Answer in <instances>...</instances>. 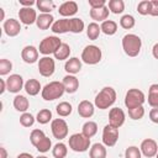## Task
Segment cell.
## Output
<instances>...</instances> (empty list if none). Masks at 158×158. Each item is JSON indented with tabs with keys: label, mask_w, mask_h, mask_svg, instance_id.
Here are the masks:
<instances>
[{
	"label": "cell",
	"mask_w": 158,
	"mask_h": 158,
	"mask_svg": "<svg viewBox=\"0 0 158 158\" xmlns=\"http://www.w3.org/2000/svg\"><path fill=\"white\" fill-rule=\"evenodd\" d=\"M115 101H116V91H115V89L111 88V86H105L95 96L94 105L100 110H106L110 106H112Z\"/></svg>",
	"instance_id": "1"
},
{
	"label": "cell",
	"mask_w": 158,
	"mask_h": 158,
	"mask_svg": "<svg viewBox=\"0 0 158 158\" xmlns=\"http://www.w3.org/2000/svg\"><path fill=\"white\" fill-rule=\"evenodd\" d=\"M122 48L128 57H137L142 48V40L135 33H127L122 37Z\"/></svg>",
	"instance_id": "2"
},
{
	"label": "cell",
	"mask_w": 158,
	"mask_h": 158,
	"mask_svg": "<svg viewBox=\"0 0 158 158\" xmlns=\"http://www.w3.org/2000/svg\"><path fill=\"white\" fill-rule=\"evenodd\" d=\"M68 153V148L63 142H58L52 148V154L54 158H65Z\"/></svg>",
	"instance_id": "34"
},
{
	"label": "cell",
	"mask_w": 158,
	"mask_h": 158,
	"mask_svg": "<svg viewBox=\"0 0 158 158\" xmlns=\"http://www.w3.org/2000/svg\"><path fill=\"white\" fill-rule=\"evenodd\" d=\"M2 28H4V32L9 37H15V36H17L21 32V25L15 19H7V20H5L4 21V25H2Z\"/></svg>",
	"instance_id": "15"
},
{
	"label": "cell",
	"mask_w": 158,
	"mask_h": 158,
	"mask_svg": "<svg viewBox=\"0 0 158 158\" xmlns=\"http://www.w3.org/2000/svg\"><path fill=\"white\" fill-rule=\"evenodd\" d=\"M51 148H52V141H51L47 136L36 146V149H37L38 152H41V153H46V152H48Z\"/></svg>",
	"instance_id": "43"
},
{
	"label": "cell",
	"mask_w": 158,
	"mask_h": 158,
	"mask_svg": "<svg viewBox=\"0 0 158 158\" xmlns=\"http://www.w3.org/2000/svg\"><path fill=\"white\" fill-rule=\"evenodd\" d=\"M14 107L17 110V111H20V112H26L27 111V109H28V106H30V102H28V99L26 98V96H23V95H16L15 98H14Z\"/></svg>",
	"instance_id": "26"
},
{
	"label": "cell",
	"mask_w": 158,
	"mask_h": 158,
	"mask_svg": "<svg viewBox=\"0 0 158 158\" xmlns=\"http://www.w3.org/2000/svg\"><path fill=\"white\" fill-rule=\"evenodd\" d=\"M36 121L41 125H46L49 121H52V111L48 109H42L38 111L37 116H36Z\"/></svg>",
	"instance_id": "37"
},
{
	"label": "cell",
	"mask_w": 158,
	"mask_h": 158,
	"mask_svg": "<svg viewBox=\"0 0 158 158\" xmlns=\"http://www.w3.org/2000/svg\"><path fill=\"white\" fill-rule=\"evenodd\" d=\"M107 7L112 14L118 15V14H122L125 10V2L123 0H110L107 4Z\"/></svg>",
	"instance_id": "35"
},
{
	"label": "cell",
	"mask_w": 158,
	"mask_h": 158,
	"mask_svg": "<svg viewBox=\"0 0 158 158\" xmlns=\"http://www.w3.org/2000/svg\"><path fill=\"white\" fill-rule=\"evenodd\" d=\"M118 141V128L106 125L102 130V144L106 147H114Z\"/></svg>",
	"instance_id": "10"
},
{
	"label": "cell",
	"mask_w": 158,
	"mask_h": 158,
	"mask_svg": "<svg viewBox=\"0 0 158 158\" xmlns=\"http://www.w3.org/2000/svg\"><path fill=\"white\" fill-rule=\"evenodd\" d=\"M148 105L158 107V84H152L148 89Z\"/></svg>",
	"instance_id": "31"
},
{
	"label": "cell",
	"mask_w": 158,
	"mask_h": 158,
	"mask_svg": "<svg viewBox=\"0 0 158 158\" xmlns=\"http://www.w3.org/2000/svg\"><path fill=\"white\" fill-rule=\"evenodd\" d=\"M125 120H126V115L122 109L112 107L109 111V125H111L116 128H120L125 123Z\"/></svg>",
	"instance_id": "11"
},
{
	"label": "cell",
	"mask_w": 158,
	"mask_h": 158,
	"mask_svg": "<svg viewBox=\"0 0 158 158\" xmlns=\"http://www.w3.org/2000/svg\"><path fill=\"white\" fill-rule=\"evenodd\" d=\"M36 158H48V157H46V156H38V157H36Z\"/></svg>",
	"instance_id": "55"
},
{
	"label": "cell",
	"mask_w": 158,
	"mask_h": 158,
	"mask_svg": "<svg viewBox=\"0 0 158 158\" xmlns=\"http://www.w3.org/2000/svg\"><path fill=\"white\" fill-rule=\"evenodd\" d=\"M53 56H54V58L58 59V60L68 59L69 56H70V47H69V44L63 42V43L59 46V48L56 51V53H54Z\"/></svg>",
	"instance_id": "30"
},
{
	"label": "cell",
	"mask_w": 158,
	"mask_h": 158,
	"mask_svg": "<svg viewBox=\"0 0 158 158\" xmlns=\"http://www.w3.org/2000/svg\"><path fill=\"white\" fill-rule=\"evenodd\" d=\"M0 85H1L0 94H4V91L6 90V80H5V79H0Z\"/></svg>",
	"instance_id": "52"
},
{
	"label": "cell",
	"mask_w": 158,
	"mask_h": 158,
	"mask_svg": "<svg viewBox=\"0 0 158 158\" xmlns=\"http://www.w3.org/2000/svg\"><path fill=\"white\" fill-rule=\"evenodd\" d=\"M6 80V90L10 91V93H19L23 86H25V83H23V78L20 75V74H11Z\"/></svg>",
	"instance_id": "12"
},
{
	"label": "cell",
	"mask_w": 158,
	"mask_h": 158,
	"mask_svg": "<svg viewBox=\"0 0 158 158\" xmlns=\"http://www.w3.org/2000/svg\"><path fill=\"white\" fill-rule=\"evenodd\" d=\"M109 12H110L109 7L107 6H104V7H99V9H91L90 12H89V15L94 20V22H96V21L104 22L109 17Z\"/></svg>",
	"instance_id": "22"
},
{
	"label": "cell",
	"mask_w": 158,
	"mask_h": 158,
	"mask_svg": "<svg viewBox=\"0 0 158 158\" xmlns=\"http://www.w3.org/2000/svg\"><path fill=\"white\" fill-rule=\"evenodd\" d=\"M64 93H65V89H64L63 83L58 80H53L42 88L41 95H42V99H44L46 101H53L56 99L62 98Z\"/></svg>",
	"instance_id": "3"
},
{
	"label": "cell",
	"mask_w": 158,
	"mask_h": 158,
	"mask_svg": "<svg viewBox=\"0 0 158 158\" xmlns=\"http://www.w3.org/2000/svg\"><path fill=\"white\" fill-rule=\"evenodd\" d=\"M1 11V20H4V9H0Z\"/></svg>",
	"instance_id": "54"
},
{
	"label": "cell",
	"mask_w": 158,
	"mask_h": 158,
	"mask_svg": "<svg viewBox=\"0 0 158 158\" xmlns=\"http://www.w3.org/2000/svg\"><path fill=\"white\" fill-rule=\"evenodd\" d=\"M141 149L136 146H130L125 151V158H141Z\"/></svg>",
	"instance_id": "44"
},
{
	"label": "cell",
	"mask_w": 158,
	"mask_h": 158,
	"mask_svg": "<svg viewBox=\"0 0 158 158\" xmlns=\"http://www.w3.org/2000/svg\"><path fill=\"white\" fill-rule=\"evenodd\" d=\"M72 110H73L72 104H69L68 101H62V102H59V104L56 106V111H57V114H58L60 117H67V116H69V115L72 114Z\"/></svg>",
	"instance_id": "33"
},
{
	"label": "cell",
	"mask_w": 158,
	"mask_h": 158,
	"mask_svg": "<svg viewBox=\"0 0 158 158\" xmlns=\"http://www.w3.org/2000/svg\"><path fill=\"white\" fill-rule=\"evenodd\" d=\"M20 5H22V7H31L32 5L36 4L35 0H19Z\"/></svg>",
	"instance_id": "49"
},
{
	"label": "cell",
	"mask_w": 158,
	"mask_h": 158,
	"mask_svg": "<svg viewBox=\"0 0 158 158\" xmlns=\"http://www.w3.org/2000/svg\"><path fill=\"white\" fill-rule=\"evenodd\" d=\"M101 57H102V52L101 49L95 46V44H89L86 46L83 52H81V60L85 63V64H90V65H94V64H98L100 60H101Z\"/></svg>",
	"instance_id": "7"
},
{
	"label": "cell",
	"mask_w": 158,
	"mask_h": 158,
	"mask_svg": "<svg viewBox=\"0 0 158 158\" xmlns=\"http://www.w3.org/2000/svg\"><path fill=\"white\" fill-rule=\"evenodd\" d=\"M151 16H158V0H151Z\"/></svg>",
	"instance_id": "47"
},
{
	"label": "cell",
	"mask_w": 158,
	"mask_h": 158,
	"mask_svg": "<svg viewBox=\"0 0 158 158\" xmlns=\"http://www.w3.org/2000/svg\"><path fill=\"white\" fill-rule=\"evenodd\" d=\"M58 12L64 19L65 17H69V16H73V15H75L78 12V4L75 1H65V2H63L59 6Z\"/></svg>",
	"instance_id": "17"
},
{
	"label": "cell",
	"mask_w": 158,
	"mask_h": 158,
	"mask_svg": "<svg viewBox=\"0 0 158 158\" xmlns=\"http://www.w3.org/2000/svg\"><path fill=\"white\" fill-rule=\"evenodd\" d=\"M141 153L147 157V158H152V157H156L157 156V152H158V144L154 139L152 138H146L142 141L141 143Z\"/></svg>",
	"instance_id": "13"
},
{
	"label": "cell",
	"mask_w": 158,
	"mask_h": 158,
	"mask_svg": "<svg viewBox=\"0 0 158 158\" xmlns=\"http://www.w3.org/2000/svg\"><path fill=\"white\" fill-rule=\"evenodd\" d=\"M54 23V17L52 14H41L37 17L36 25L40 30H48Z\"/></svg>",
	"instance_id": "23"
},
{
	"label": "cell",
	"mask_w": 158,
	"mask_h": 158,
	"mask_svg": "<svg viewBox=\"0 0 158 158\" xmlns=\"http://www.w3.org/2000/svg\"><path fill=\"white\" fill-rule=\"evenodd\" d=\"M16 158H36V157H33L31 153H27V152H23V153H20Z\"/></svg>",
	"instance_id": "50"
},
{
	"label": "cell",
	"mask_w": 158,
	"mask_h": 158,
	"mask_svg": "<svg viewBox=\"0 0 158 158\" xmlns=\"http://www.w3.org/2000/svg\"><path fill=\"white\" fill-rule=\"evenodd\" d=\"M25 91L30 95V96H35L40 93V90L42 91V88H41V83L37 80V79H28L26 83H25V86H23Z\"/></svg>",
	"instance_id": "25"
},
{
	"label": "cell",
	"mask_w": 158,
	"mask_h": 158,
	"mask_svg": "<svg viewBox=\"0 0 158 158\" xmlns=\"http://www.w3.org/2000/svg\"><path fill=\"white\" fill-rule=\"evenodd\" d=\"M37 14H36V10L32 9V7H21L20 11H19V19H20V22L23 23V25H32V23H36L37 21Z\"/></svg>",
	"instance_id": "14"
},
{
	"label": "cell",
	"mask_w": 158,
	"mask_h": 158,
	"mask_svg": "<svg viewBox=\"0 0 158 158\" xmlns=\"http://www.w3.org/2000/svg\"><path fill=\"white\" fill-rule=\"evenodd\" d=\"M54 70H56V63L51 56H43L42 58L38 59V72L42 77L49 78L53 75Z\"/></svg>",
	"instance_id": "8"
},
{
	"label": "cell",
	"mask_w": 158,
	"mask_h": 158,
	"mask_svg": "<svg viewBox=\"0 0 158 158\" xmlns=\"http://www.w3.org/2000/svg\"><path fill=\"white\" fill-rule=\"evenodd\" d=\"M89 6L91 9H99V7H104L106 6V1L105 0H89Z\"/></svg>",
	"instance_id": "46"
},
{
	"label": "cell",
	"mask_w": 158,
	"mask_h": 158,
	"mask_svg": "<svg viewBox=\"0 0 158 158\" xmlns=\"http://www.w3.org/2000/svg\"><path fill=\"white\" fill-rule=\"evenodd\" d=\"M12 69V63L11 60L6 59V58H2L0 59V75H6L11 72Z\"/></svg>",
	"instance_id": "45"
},
{
	"label": "cell",
	"mask_w": 158,
	"mask_h": 158,
	"mask_svg": "<svg viewBox=\"0 0 158 158\" xmlns=\"http://www.w3.org/2000/svg\"><path fill=\"white\" fill-rule=\"evenodd\" d=\"M156 157H157V158H158V152H157V156H156Z\"/></svg>",
	"instance_id": "56"
},
{
	"label": "cell",
	"mask_w": 158,
	"mask_h": 158,
	"mask_svg": "<svg viewBox=\"0 0 158 158\" xmlns=\"http://www.w3.org/2000/svg\"><path fill=\"white\" fill-rule=\"evenodd\" d=\"M36 5L42 14H51L56 9V4L52 0H38L36 1Z\"/></svg>",
	"instance_id": "28"
},
{
	"label": "cell",
	"mask_w": 158,
	"mask_h": 158,
	"mask_svg": "<svg viewBox=\"0 0 158 158\" xmlns=\"http://www.w3.org/2000/svg\"><path fill=\"white\" fill-rule=\"evenodd\" d=\"M69 148L74 152H86L90 148V138L85 137L83 133H74L68 138Z\"/></svg>",
	"instance_id": "4"
},
{
	"label": "cell",
	"mask_w": 158,
	"mask_h": 158,
	"mask_svg": "<svg viewBox=\"0 0 158 158\" xmlns=\"http://www.w3.org/2000/svg\"><path fill=\"white\" fill-rule=\"evenodd\" d=\"M152 54L156 59H158V43H156L153 47H152Z\"/></svg>",
	"instance_id": "51"
},
{
	"label": "cell",
	"mask_w": 158,
	"mask_h": 158,
	"mask_svg": "<svg viewBox=\"0 0 158 158\" xmlns=\"http://www.w3.org/2000/svg\"><path fill=\"white\" fill-rule=\"evenodd\" d=\"M51 131L53 137L60 141L68 136V125L63 118H54L51 122Z\"/></svg>",
	"instance_id": "9"
},
{
	"label": "cell",
	"mask_w": 158,
	"mask_h": 158,
	"mask_svg": "<svg viewBox=\"0 0 158 158\" xmlns=\"http://www.w3.org/2000/svg\"><path fill=\"white\" fill-rule=\"evenodd\" d=\"M101 32V28L99 26V23L96 22H90L86 27V36L89 37V40L91 41H95L99 38V35Z\"/></svg>",
	"instance_id": "32"
},
{
	"label": "cell",
	"mask_w": 158,
	"mask_h": 158,
	"mask_svg": "<svg viewBox=\"0 0 158 158\" xmlns=\"http://www.w3.org/2000/svg\"><path fill=\"white\" fill-rule=\"evenodd\" d=\"M94 111H95L94 104L90 102L89 100H81L78 105V114L84 118H90L94 115Z\"/></svg>",
	"instance_id": "19"
},
{
	"label": "cell",
	"mask_w": 158,
	"mask_h": 158,
	"mask_svg": "<svg viewBox=\"0 0 158 158\" xmlns=\"http://www.w3.org/2000/svg\"><path fill=\"white\" fill-rule=\"evenodd\" d=\"M128 116L132 120H141L144 116V109H143V106H137V107L130 109L128 110Z\"/></svg>",
	"instance_id": "42"
},
{
	"label": "cell",
	"mask_w": 158,
	"mask_h": 158,
	"mask_svg": "<svg viewBox=\"0 0 158 158\" xmlns=\"http://www.w3.org/2000/svg\"><path fill=\"white\" fill-rule=\"evenodd\" d=\"M144 101H146V96H144L143 91L139 89H136V88L128 89V91L125 95V105L128 110L137 107V106H142L144 104Z\"/></svg>",
	"instance_id": "6"
},
{
	"label": "cell",
	"mask_w": 158,
	"mask_h": 158,
	"mask_svg": "<svg viewBox=\"0 0 158 158\" xmlns=\"http://www.w3.org/2000/svg\"><path fill=\"white\" fill-rule=\"evenodd\" d=\"M63 85H64V89H65V93L68 94H74L78 89H79V80L75 75H65L62 80Z\"/></svg>",
	"instance_id": "18"
},
{
	"label": "cell",
	"mask_w": 158,
	"mask_h": 158,
	"mask_svg": "<svg viewBox=\"0 0 158 158\" xmlns=\"http://www.w3.org/2000/svg\"><path fill=\"white\" fill-rule=\"evenodd\" d=\"M100 28H101V32H104L105 35L112 36L117 31V23L115 21H112V20H106V21L101 22Z\"/></svg>",
	"instance_id": "29"
},
{
	"label": "cell",
	"mask_w": 158,
	"mask_h": 158,
	"mask_svg": "<svg viewBox=\"0 0 158 158\" xmlns=\"http://www.w3.org/2000/svg\"><path fill=\"white\" fill-rule=\"evenodd\" d=\"M96 132H98V123L94 121H86L81 127V133L88 138L94 137Z\"/></svg>",
	"instance_id": "27"
},
{
	"label": "cell",
	"mask_w": 158,
	"mask_h": 158,
	"mask_svg": "<svg viewBox=\"0 0 158 158\" xmlns=\"http://www.w3.org/2000/svg\"><path fill=\"white\" fill-rule=\"evenodd\" d=\"M36 118L33 117L32 114L30 112H23L21 116H20V123L23 126V127H31L33 123H35Z\"/></svg>",
	"instance_id": "40"
},
{
	"label": "cell",
	"mask_w": 158,
	"mask_h": 158,
	"mask_svg": "<svg viewBox=\"0 0 158 158\" xmlns=\"http://www.w3.org/2000/svg\"><path fill=\"white\" fill-rule=\"evenodd\" d=\"M44 137H46V135H44V132H43L42 130L35 128V130H32V132H31V135H30V141H31L32 146L36 147Z\"/></svg>",
	"instance_id": "39"
},
{
	"label": "cell",
	"mask_w": 158,
	"mask_h": 158,
	"mask_svg": "<svg viewBox=\"0 0 158 158\" xmlns=\"http://www.w3.org/2000/svg\"><path fill=\"white\" fill-rule=\"evenodd\" d=\"M149 120L154 123H158V107H153L149 111Z\"/></svg>",
	"instance_id": "48"
},
{
	"label": "cell",
	"mask_w": 158,
	"mask_h": 158,
	"mask_svg": "<svg viewBox=\"0 0 158 158\" xmlns=\"http://www.w3.org/2000/svg\"><path fill=\"white\" fill-rule=\"evenodd\" d=\"M21 58L25 63L33 64L38 60V49L35 46H26L21 51Z\"/></svg>",
	"instance_id": "16"
},
{
	"label": "cell",
	"mask_w": 158,
	"mask_h": 158,
	"mask_svg": "<svg viewBox=\"0 0 158 158\" xmlns=\"http://www.w3.org/2000/svg\"><path fill=\"white\" fill-rule=\"evenodd\" d=\"M63 42L59 40V37L57 36H48V37H44L41 43H40V47H38V52L42 53L43 56H51V54H54L56 51L59 48V46L62 44Z\"/></svg>",
	"instance_id": "5"
},
{
	"label": "cell",
	"mask_w": 158,
	"mask_h": 158,
	"mask_svg": "<svg viewBox=\"0 0 158 158\" xmlns=\"http://www.w3.org/2000/svg\"><path fill=\"white\" fill-rule=\"evenodd\" d=\"M136 25V20L132 15H123L121 19H120V26L125 30H131L133 26Z\"/></svg>",
	"instance_id": "38"
},
{
	"label": "cell",
	"mask_w": 158,
	"mask_h": 158,
	"mask_svg": "<svg viewBox=\"0 0 158 158\" xmlns=\"http://www.w3.org/2000/svg\"><path fill=\"white\" fill-rule=\"evenodd\" d=\"M106 154H107L106 146L102 143H94L89 149L90 158H106Z\"/></svg>",
	"instance_id": "24"
},
{
	"label": "cell",
	"mask_w": 158,
	"mask_h": 158,
	"mask_svg": "<svg viewBox=\"0 0 158 158\" xmlns=\"http://www.w3.org/2000/svg\"><path fill=\"white\" fill-rule=\"evenodd\" d=\"M137 11L138 14L146 16V15H149L151 12V0H142L138 2L137 5Z\"/></svg>",
	"instance_id": "41"
},
{
	"label": "cell",
	"mask_w": 158,
	"mask_h": 158,
	"mask_svg": "<svg viewBox=\"0 0 158 158\" xmlns=\"http://www.w3.org/2000/svg\"><path fill=\"white\" fill-rule=\"evenodd\" d=\"M69 25H70V32L72 33H80V32H83V30L85 27L84 21L79 17L69 19Z\"/></svg>",
	"instance_id": "36"
},
{
	"label": "cell",
	"mask_w": 158,
	"mask_h": 158,
	"mask_svg": "<svg viewBox=\"0 0 158 158\" xmlns=\"http://www.w3.org/2000/svg\"><path fill=\"white\" fill-rule=\"evenodd\" d=\"M64 70L70 75H75L81 70V60L77 57L69 58L64 64Z\"/></svg>",
	"instance_id": "20"
},
{
	"label": "cell",
	"mask_w": 158,
	"mask_h": 158,
	"mask_svg": "<svg viewBox=\"0 0 158 158\" xmlns=\"http://www.w3.org/2000/svg\"><path fill=\"white\" fill-rule=\"evenodd\" d=\"M0 153H1V157L0 158H7V152L4 147H0Z\"/></svg>",
	"instance_id": "53"
},
{
	"label": "cell",
	"mask_w": 158,
	"mask_h": 158,
	"mask_svg": "<svg viewBox=\"0 0 158 158\" xmlns=\"http://www.w3.org/2000/svg\"><path fill=\"white\" fill-rule=\"evenodd\" d=\"M53 33L57 35H62V33H67L70 32V25H69V19H60L54 21V23L51 27Z\"/></svg>",
	"instance_id": "21"
}]
</instances>
